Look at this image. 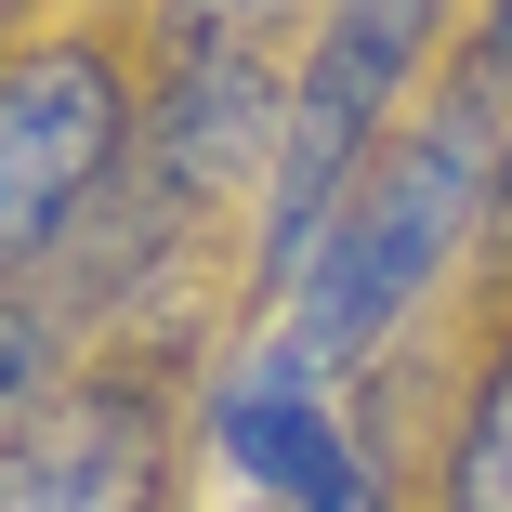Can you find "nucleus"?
<instances>
[{"label":"nucleus","mask_w":512,"mask_h":512,"mask_svg":"<svg viewBox=\"0 0 512 512\" xmlns=\"http://www.w3.org/2000/svg\"><path fill=\"white\" fill-rule=\"evenodd\" d=\"M486 224V106H447L421 119V145H407L355 211H342V237H329V263L302 276V302H289V329L250 355V368H276V381H342V368H368L381 355V329H407V302H421L434 276H447V250Z\"/></svg>","instance_id":"nucleus-1"},{"label":"nucleus","mask_w":512,"mask_h":512,"mask_svg":"<svg viewBox=\"0 0 512 512\" xmlns=\"http://www.w3.org/2000/svg\"><path fill=\"white\" fill-rule=\"evenodd\" d=\"M434 53V0H329L316 14V53H302V92H289V132H276V184H263V250L250 276L276 302H302V276L329 263L342 211L381 184V119L407 106V79Z\"/></svg>","instance_id":"nucleus-2"},{"label":"nucleus","mask_w":512,"mask_h":512,"mask_svg":"<svg viewBox=\"0 0 512 512\" xmlns=\"http://www.w3.org/2000/svg\"><path fill=\"white\" fill-rule=\"evenodd\" d=\"M132 145H145V119L92 40H27L0 66V263H14V289L53 263V237L106 197V171Z\"/></svg>","instance_id":"nucleus-3"},{"label":"nucleus","mask_w":512,"mask_h":512,"mask_svg":"<svg viewBox=\"0 0 512 512\" xmlns=\"http://www.w3.org/2000/svg\"><path fill=\"white\" fill-rule=\"evenodd\" d=\"M276 132H289V79H276L263 53H237V66H171L158 119H145V145H132V211H145V237L184 211V197H211L237 158H263Z\"/></svg>","instance_id":"nucleus-4"},{"label":"nucleus","mask_w":512,"mask_h":512,"mask_svg":"<svg viewBox=\"0 0 512 512\" xmlns=\"http://www.w3.org/2000/svg\"><path fill=\"white\" fill-rule=\"evenodd\" d=\"M224 460L276 499V512H368V460L329 434V394L316 381H276V368H237L224 407H211Z\"/></svg>","instance_id":"nucleus-5"},{"label":"nucleus","mask_w":512,"mask_h":512,"mask_svg":"<svg viewBox=\"0 0 512 512\" xmlns=\"http://www.w3.org/2000/svg\"><path fill=\"white\" fill-rule=\"evenodd\" d=\"M0 512H158V447H145V421H132V407H79L66 434H27Z\"/></svg>","instance_id":"nucleus-6"},{"label":"nucleus","mask_w":512,"mask_h":512,"mask_svg":"<svg viewBox=\"0 0 512 512\" xmlns=\"http://www.w3.org/2000/svg\"><path fill=\"white\" fill-rule=\"evenodd\" d=\"M447 512H512V342L486 355L473 407H460V447H447Z\"/></svg>","instance_id":"nucleus-7"},{"label":"nucleus","mask_w":512,"mask_h":512,"mask_svg":"<svg viewBox=\"0 0 512 512\" xmlns=\"http://www.w3.org/2000/svg\"><path fill=\"white\" fill-rule=\"evenodd\" d=\"M289 14H302V0H171V14H158V53H171V66H237V53H263Z\"/></svg>","instance_id":"nucleus-8"},{"label":"nucleus","mask_w":512,"mask_h":512,"mask_svg":"<svg viewBox=\"0 0 512 512\" xmlns=\"http://www.w3.org/2000/svg\"><path fill=\"white\" fill-rule=\"evenodd\" d=\"M499 92H512V0H486L473 53H460V106H499Z\"/></svg>","instance_id":"nucleus-9"},{"label":"nucleus","mask_w":512,"mask_h":512,"mask_svg":"<svg viewBox=\"0 0 512 512\" xmlns=\"http://www.w3.org/2000/svg\"><path fill=\"white\" fill-rule=\"evenodd\" d=\"M473 250H486V276H512V145L486 158V224H473Z\"/></svg>","instance_id":"nucleus-10"}]
</instances>
